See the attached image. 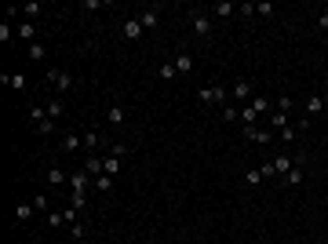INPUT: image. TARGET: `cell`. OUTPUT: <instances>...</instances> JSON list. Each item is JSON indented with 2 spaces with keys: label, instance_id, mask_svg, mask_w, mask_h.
<instances>
[{
  "label": "cell",
  "instance_id": "cell-1",
  "mask_svg": "<svg viewBox=\"0 0 328 244\" xmlns=\"http://www.w3.org/2000/svg\"><path fill=\"white\" fill-rule=\"evenodd\" d=\"M190 26H193L197 40H208V37H212V19L204 11H190Z\"/></svg>",
  "mask_w": 328,
  "mask_h": 244
},
{
  "label": "cell",
  "instance_id": "cell-2",
  "mask_svg": "<svg viewBox=\"0 0 328 244\" xmlns=\"http://www.w3.org/2000/svg\"><path fill=\"white\" fill-rule=\"evenodd\" d=\"M201 102L204 106H223L226 102V88H201Z\"/></svg>",
  "mask_w": 328,
  "mask_h": 244
},
{
  "label": "cell",
  "instance_id": "cell-3",
  "mask_svg": "<svg viewBox=\"0 0 328 244\" xmlns=\"http://www.w3.org/2000/svg\"><path fill=\"white\" fill-rule=\"evenodd\" d=\"M88 186H91V175H88V171H73V175H70V189H73V193H84V197H88Z\"/></svg>",
  "mask_w": 328,
  "mask_h": 244
},
{
  "label": "cell",
  "instance_id": "cell-4",
  "mask_svg": "<svg viewBox=\"0 0 328 244\" xmlns=\"http://www.w3.org/2000/svg\"><path fill=\"white\" fill-rule=\"evenodd\" d=\"M48 80L55 84L58 91H70L73 88V73H62V70H48Z\"/></svg>",
  "mask_w": 328,
  "mask_h": 244
},
{
  "label": "cell",
  "instance_id": "cell-5",
  "mask_svg": "<svg viewBox=\"0 0 328 244\" xmlns=\"http://www.w3.org/2000/svg\"><path fill=\"white\" fill-rule=\"evenodd\" d=\"M80 171H88L91 179H98V175H106V161H102V157H95V153H91L88 161H84V168H80Z\"/></svg>",
  "mask_w": 328,
  "mask_h": 244
},
{
  "label": "cell",
  "instance_id": "cell-6",
  "mask_svg": "<svg viewBox=\"0 0 328 244\" xmlns=\"http://www.w3.org/2000/svg\"><path fill=\"white\" fill-rule=\"evenodd\" d=\"M0 84L11 88V91H22L26 88V73H0Z\"/></svg>",
  "mask_w": 328,
  "mask_h": 244
},
{
  "label": "cell",
  "instance_id": "cell-7",
  "mask_svg": "<svg viewBox=\"0 0 328 244\" xmlns=\"http://www.w3.org/2000/svg\"><path fill=\"white\" fill-rule=\"evenodd\" d=\"M77 150H84V135L70 131V135L62 139V153H77Z\"/></svg>",
  "mask_w": 328,
  "mask_h": 244
},
{
  "label": "cell",
  "instance_id": "cell-8",
  "mask_svg": "<svg viewBox=\"0 0 328 244\" xmlns=\"http://www.w3.org/2000/svg\"><path fill=\"white\" fill-rule=\"evenodd\" d=\"M142 37V22L139 19H124V40H139Z\"/></svg>",
  "mask_w": 328,
  "mask_h": 244
},
{
  "label": "cell",
  "instance_id": "cell-9",
  "mask_svg": "<svg viewBox=\"0 0 328 244\" xmlns=\"http://www.w3.org/2000/svg\"><path fill=\"white\" fill-rule=\"evenodd\" d=\"M106 146V139L98 131H84V150H91V153H95V150H102Z\"/></svg>",
  "mask_w": 328,
  "mask_h": 244
},
{
  "label": "cell",
  "instance_id": "cell-10",
  "mask_svg": "<svg viewBox=\"0 0 328 244\" xmlns=\"http://www.w3.org/2000/svg\"><path fill=\"white\" fill-rule=\"evenodd\" d=\"M175 70H179V73H193V55L179 51V55H175Z\"/></svg>",
  "mask_w": 328,
  "mask_h": 244
},
{
  "label": "cell",
  "instance_id": "cell-11",
  "mask_svg": "<svg viewBox=\"0 0 328 244\" xmlns=\"http://www.w3.org/2000/svg\"><path fill=\"white\" fill-rule=\"evenodd\" d=\"M62 182H70L66 168H48V186H62Z\"/></svg>",
  "mask_w": 328,
  "mask_h": 244
},
{
  "label": "cell",
  "instance_id": "cell-12",
  "mask_svg": "<svg viewBox=\"0 0 328 244\" xmlns=\"http://www.w3.org/2000/svg\"><path fill=\"white\" fill-rule=\"evenodd\" d=\"M33 201H26V204H19V208H15V219H19V223H26V219H33Z\"/></svg>",
  "mask_w": 328,
  "mask_h": 244
},
{
  "label": "cell",
  "instance_id": "cell-13",
  "mask_svg": "<svg viewBox=\"0 0 328 244\" xmlns=\"http://www.w3.org/2000/svg\"><path fill=\"white\" fill-rule=\"evenodd\" d=\"M325 110V98L321 95H310L307 98V117H314V113H321Z\"/></svg>",
  "mask_w": 328,
  "mask_h": 244
},
{
  "label": "cell",
  "instance_id": "cell-14",
  "mask_svg": "<svg viewBox=\"0 0 328 244\" xmlns=\"http://www.w3.org/2000/svg\"><path fill=\"white\" fill-rule=\"evenodd\" d=\"M233 98H241V102L251 98V84L248 80H237V84H233Z\"/></svg>",
  "mask_w": 328,
  "mask_h": 244
},
{
  "label": "cell",
  "instance_id": "cell-15",
  "mask_svg": "<svg viewBox=\"0 0 328 244\" xmlns=\"http://www.w3.org/2000/svg\"><path fill=\"white\" fill-rule=\"evenodd\" d=\"M29 120H33V124H44V120H48V106H29Z\"/></svg>",
  "mask_w": 328,
  "mask_h": 244
},
{
  "label": "cell",
  "instance_id": "cell-16",
  "mask_svg": "<svg viewBox=\"0 0 328 244\" xmlns=\"http://www.w3.org/2000/svg\"><path fill=\"white\" fill-rule=\"evenodd\" d=\"M106 120H110V124H124V106H110V110H106Z\"/></svg>",
  "mask_w": 328,
  "mask_h": 244
},
{
  "label": "cell",
  "instance_id": "cell-17",
  "mask_svg": "<svg viewBox=\"0 0 328 244\" xmlns=\"http://www.w3.org/2000/svg\"><path fill=\"white\" fill-rule=\"evenodd\" d=\"M29 58H33V62H44V58H48V48H44L40 40H37V44H29Z\"/></svg>",
  "mask_w": 328,
  "mask_h": 244
},
{
  "label": "cell",
  "instance_id": "cell-18",
  "mask_svg": "<svg viewBox=\"0 0 328 244\" xmlns=\"http://www.w3.org/2000/svg\"><path fill=\"white\" fill-rule=\"evenodd\" d=\"M233 11H237V7H233V4H226V0H223V4H215V7H212V15H215V19H230Z\"/></svg>",
  "mask_w": 328,
  "mask_h": 244
},
{
  "label": "cell",
  "instance_id": "cell-19",
  "mask_svg": "<svg viewBox=\"0 0 328 244\" xmlns=\"http://www.w3.org/2000/svg\"><path fill=\"white\" fill-rule=\"evenodd\" d=\"M139 22H142V29H154L157 22H161V15H157V11H142V15H139Z\"/></svg>",
  "mask_w": 328,
  "mask_h": 244
},
{
  "label": "cell",
  "instance_id": "cell-20",
  "mask_svg": "<svg viewBox=\"0 0 328 244\" xmlns=\"http://www.w3.org/2000/svg\"><path fill=\"white\" fill-rule=\"evenodd\" d=\"M157 77H161V80H172V77H179L175 62H164V66H157Z\"/></svg>",
  "mask_w": 328,
  "mask_h": 244
},
{
  "label": "cell",
  "instance_id": "cell-21",
  "mask_svg": "<svg viewBox=\"0 0 328 244\" xmlns=\"http://www.w3.org/2000/svg\"><path fill=\"white\" fill-rule=\"evenodd\" d=\"M48 226H55V230H58V226H70V219H66V208H62V211H51V215H48Z\"/></svg>",
  "mask_w": 328,
  "mask_h": 244
},
{
  "label": "cell",
  "instance_id": "cell-22",
  "mask_svg": "<svg viewBox=\"0 0 328 244\" xmlns=\"http://www.w3.org/2000/svg\"><path fill=\"white\" fill-rule=\"evenodd\" d=\"M237 113H241V120H245V128H255V117H259V113L251 110V106H241Z\"/></svg>",
  "mask_w": 328,
  "mask_h": 244
},
{
  "label": "cell",
  "instance_id": "cell-23",
  "mask_svg": "<svg viewBox=\"0 0 328 244\" xmlns=\"http://www.w3.org/2000/svg\"><path fill=\"white\" fill-rule=\"evenodd\" d=\"M95 189H98V193H110V189H113V175H98V179H95Z\"/></svg>",
  "mask_w": 328,
  "mask_h": 244
},
{
  "label": "cell",
  "instance_id": "cell-24",
  "mask_svg": "<svg viewBox=\"0 0 328 244\" xmlns=\"http://www.w3.org/2000/svg\"><path fill=\"white\" fill-rule=\"evenodd\" d=\"M270 124H273V128H281V131H285V128H288V113L273 110V113H270Z\"/></svg>",
  "mask_w": 328,
  "mask_h": 244
},
{
  "label": "cell",
  "instance_id": "cell-25",
  "mask_svg": "<svg viewBox=\"0 0 328 244\" xmlns=\"http://www.w3.org/2000/svg\"><path fill=\"white\" fill-rule=\"evenodd\" d=\"M273 171H277V175H288V171H292V157H277V161H273Z\"/></svg>",
  "mask_w": 328,
  "mask_h": 244
},
{
  "label": "cell",
  "instance_id": "cell-26",
  "mask_svg": "<svg viewBox=\"0 0 328 244\" xmlns=\"http://www.w3.org/2000/svg\"><path fill=\"white\" fill-rule=\"evenodd\" d=\"M33 33H37L33 22H22V26H19V37H22V40H33ZM33 44H37V40H33Z\"/></svg>",
  "mask_w": 328,
  "mask_h": 244
},
{
  "label": "cell",
  "instance_id": "cell-27",
  "mask_svg": "<svg viewBox=\"0 0 328 244\" xmlns=\"http://www.w3.org/2000/svg\"><path fill=\"white\" fill-rule=\"evenodd\" d=\"M40 11H44V7H40V4H26V7H22V15H26V22H33V19H40Z\"/></svg>",
  "mask_w": 328,
  "mask_h": 244
},
{
  "label": "cell",
  "instance_id": "cell-28",
  "mask_svg": "<svg viewBox=\"0 0 328 244\" xmlns=\"http://www.w3.org/2000/svg\"><path fill=\"white\" fill-rule=\"evenodd\" d=\"M259 182H263V168H251L245 175V186H259Z\"/></svg>",
  "mask_w": 328,
  "mask_h": 244
},
{
  "label": "cell",
  "instance_id": "cell-29",
  "mask_svg": "<svg viewBox=\"0 0 328 244\" xmlns=\"http://www.w3.org/2000/svg\"><path fill=\"white\" fill-rule=\"evenodd\" d=\"M285 182H288V186H299V182H303V168H292V171L285 175Z\"/></svg>",
  "mask_w": 328,
  "mask_h": 244
},
{
  "label": "cell",
  "instance_id": "cell-30",
  "mask_svg": "<svg viewBox=\"0 0 328 244\" xmlns=\"http://www.w3.org/2000/svg\"><path fill=\"white\" fill-rule=\"evenodd\" d=\"M120 171V157H106V175H117Z\"/></svg>",
  "mask_w": 328,
  "mask_h": 244
},
{
  "label": "cell",
  "instance_id": "cell-31",
  "mask_svg": "<svg viewBox=\"0 0 328 244\" xmlns=\"http://www.w3.org/2000/svg\"><path fill=\"white\" fill-rule=\"evenodd\" d=\"M251 110H255V113H266V110H270V102H266V98H251Z\"/></svg>",
  "mask_w": 328,
  "mask_h": 244
},
{
  "label": "cell",
  "instance_id": "cell-32",
  "mask_svg": "<svg viewBox=\"0 0 328 244\" xmlns=\"http://www.w3.org/2000/svg\"><path fill=\"white\" fill-rule=\"evenodd\" d=\"M292 106H295V98H288V95H281V98H277V110H281V113H288Z\"/></svg>",
  "mask_w": 328,
  "mask_h": 244
},
{
  "label": "cell",
  "instance_id": "cell-33",
  "mask_svg": "<svg viewBox=\"0 0 328 244\" xmlns=\"http://www.w3.org/2000/svg\"><path fill=\"white\" fill-rule=\"evenodd\" d=\"M37 131H40V135H51V131H55V120L48 117V120H44V124H37Z\"/></svg>",
  "mask_w": 328,
  "mask_h": 244
},
{
  "label": "cell",
  "instance_id": "cell-34",
  "mask_svg": "<svg viewBox=\"0 0 328 244\" xmlns=\"http://www.w3.org/2000/svg\"><path fill=\"white\" fill-rule=\"evenodd\" d=\"M48 117H51V120L62 117V102H48Z\"/></svg>",
  "mask_w": 328,
  "mask_h": 244
},
{
  "label": "cell",
  "instance_id": "cell-35",
  "mask_svg": "<svg viewBox=\"0 0 328 244\" xmlns=\"http://www.w3.org/2000/svg\"><path fill=\"white\" fill-rule=\"evenodd\" d=\"M33 208H37V211H48V197L37 193V197H33Z\"/></svg>",
  "mask_w": 328,
  "mask_h": 244
},
{
  "label": "cell",
  "instance_id": "cell-36",
  "mask_svg": "<svg viewBox=\"0 0 328 244\" xmlns=\"http://www.w3.org/2000/svg\"><path fill=\"white\" fill-rule=\"evenodd\" d=\"M223 120H241V113L233 106H223Z\"/></svg>",
  "mask_w": 328,
  "mask_h": 244
},
{
  "label": "cell",
  "instance_id": "cell-37",
  "mask_svg": "<svg viewBox=\"0 0 328 244\" xmlns=\"http://www.w3.org/2000/svg\"><path fill=\"white\" fill-rule=\"evenodd\" d=\"M84 201H88L84 193H73V204H70V208H77V211H80V208H84Z\"/></svg>",
  "mask_w": 328,
  "mask_h": 244
},
{
  "label": "cell",
  "instance_id": "cell-38",
  "mask_svg": "<svg viewBox=\"0 0 328 244\" xmlns=\"http://www.w3.org/2000/svg\"><path fill=\"white\" fill-rule=\"evenodd\" d=\"M317 26H321V29H328V11H325V15H317Z\"/></svg>",
  "mask_w": 328,
  "mask_h": 244
},
{
  "label": "cell",
  "instance_id": "cell-39",
  "mask_svg": "<svg viewBox=\"0 0 328 244\" xmlns=\"http://www.w3.org/2000/svg\"><path fill=\"white\" fill-rule=\"evenodd\" d=\"M66 244H80V241H66Z\"/></svg>",
  "mask_w": 328,
  "mask_h": 244
},
{
  "label": "cell",
  "instance_id": "cell-40",
  "mask_svg": "<svg viewBox=\"0 0 328 244\" xmlns=\"http://www.w3.org/2000/svg\"><path fill=\"white\" fill-rule=\"evenodd\" d=\"M325 110H328V98H325Z\"/></svg>",
  "mask_w": 328,
  "mask_h": 244
},
{
  "label": "cell",
  "instance_id": "cell-41",
  "mask_svg": "<svg viewBox=\"0 0 328 244\" xmlns=\"http://www.w3.org/2000/svg\"><path fill=\"white\" fill-rule=\"evenodd\" d=\"M255 244H266V241H255Z\"/></svg>",
  "mask_w": 328,
  "mask_h": 244
}]
</instances>
